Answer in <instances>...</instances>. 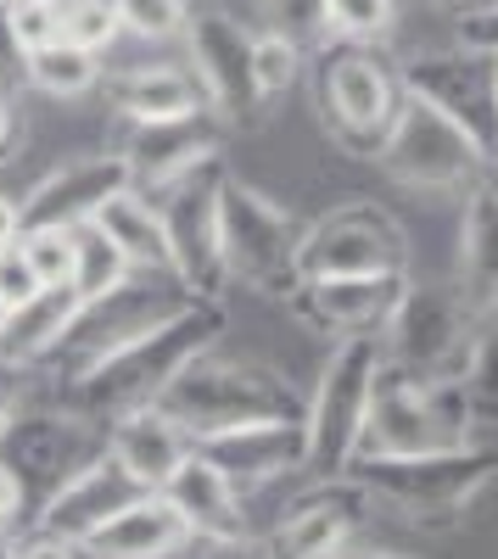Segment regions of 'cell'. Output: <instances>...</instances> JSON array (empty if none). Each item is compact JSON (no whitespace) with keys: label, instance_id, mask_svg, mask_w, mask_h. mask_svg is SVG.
<instances>
[{"label":"cell","instance_id":"1","mask_svg":"<svg viewBox=\"0 0 498 559\" xmlns=\"http://www.w3.org/2000/svg\"><path fill=\"white\" fill-rule=\"evenodd\" d=\"M218 336H224L218 297H197L174 319H163L157 331H146V336L123 342L118 353H107L96 369H84L79 381H62L57 403L84 414V419H96V426H112V419H123L134 408H152L179 369H186L191 358H202Z\"/></svg>","mask_w":498,"mask_h":559},{"label":"cell","instance_id":"2","mask_svg":"<svg viewBox=\"0 0 498 559\" xmlns=\"http://www.w3.org/2000/svg\"><path fill=\"white\" fill-rule=\"evenodd\" d=\"M163 414H174L186 437H213V431H236V426H258V419H308V397L275 376L269 364L252 358H191L179 376L168 381V392L157 397Z\"/></svg>","mask_w":498,"mask_h":559},{"label":"cell","instance_id":"3","mask_svg":"<svg viewBox=\"0 0 498 559\" xmlns=\"http://www.w3.org/2000/svg\"><path fill=\"white\" fill-rule=\"evenodd\" d=\"M186 302H197L186 292V280L179 274H152V269H134L129 280H118L112 292L102 297H84L79 313L68 319V331L57 336V347L45 353L34 369H45L57 386L62 381H79L84 369H96L107 353H118L123 342L157 331L163 319H174Z\"/></svg>","mask_w":498,"mask_h":559},{"label":"cell","instance_id":"4","mask_svg":"<svg viewBox=\"0 0 498 559\" xmlns=\"http://www.w3.org/2000/svg\"><path fill=\"white\" fill-rule=\"evenodd\" d=\"M376 342L381 364L415 386L465 381L476 347V302L460 286H410Z\"/></svg>","mask_w":498,"mask_h":559},{"label":"cell","instance_id":"5","mask_svg":"<svg viewBox=\"0 0 498 559\" xmlns=\"http://www.w3.org/2000/svg\"><path fill=\"white\" fill-rule=\"evenodd\" d=\"M102 453H107V426L62 403H45V408L23 403L7 419V431H0V464L17 476V492H23V526H34L39 509Z\"/></svg>","mask_w":498,"mask_h":559},{"label":"cell","instance_id":"6","mask_svg":"<svg viewBox=\"0 0 498 559\" xmlns=\"http://www.w3.org/2000/svg\"><path fill=\"white\" fill-rule=\"evenodd\" d=\"M498 453L460 442V448H426V453H392V459H353L347 481L365 487L370 503L403 509V515H460V509L493 481Z\"/></svg>","mask_w":498,"mask_h":559},{"label":"cell","instance_id":"7","mask_svg":"<svg viewBox=\"0 0 498 559\" xmlns=\"http://www.w3.org/2000/svg\"><path fill=\"white\" fill-rule=\"evenodd\" d=\"M471 419H476V403H471L465 381L415 386V381L392 376V369L381 364L376 392H370V414H365V437H358L353 459L460 448V442H471Z\"/></svg>","mask_w":498,"mask_h":559},{"label":"cell","instance_id":"8","mask_svg":"<svg viewBox=\"0 0 498 559\" xmlns=\"http://www.w3.org/2000/svg\"><path fill=\"white\" fill-rule=\"evenodd\" d=\"M376 168L392 185H410V191H471V185L487 179L493 163L448 112L403 90V102L376 146Z\"/></svg>","mask_w":498,"mask_h":559},{"label":"cell","instance_id":"9","mask_svg":"<svg viewBox=\"0 0 498 559\" xmlns=\"http://www.w3.org/2000/svg\"><path fill=\"white\" fill-rule=\"evenodd\" d=\"M381 376V342L376 336H342L325 358V376L308 397V464L313 481H342L365 437L370 392Z\"/></svg>","mask_w":498,"mask_h":559},{"label":"cell","instance_id":"10","mask_svg":"<svg viewBox=\"0 0 498 559\" xmlns=\"http://www.w3.org/2000/svg\"><path fill=\"white\" fill-rule=\"evenodd\" d=\"M297 241H303V224L281 202L258 197L241 179H224V191H218L224 280H241V286L286 297L297 286Z\"/></svg>","mask_w":498,"mask_h":559},{"label":"cell","instance_id":"11","mask_svg":"<svg viewBox=\"0 0 498 559\" xmlns=\"http://www.w3.org/2000/svg\"><path fill=\"white\" fill-rule=\"evenodd\" d=\"M224 163L218 152L179 168L157 185H146V197L163 218V236L174 252V274L186 280L191 297H218L224 292V258H218V191H224Z\"/></svg>","mask_w":498,"mask_h":559},{"label":"cell","instance_id":"12","mask_svg":"<svg viewBox=\"0 0 498 559\" xmlns=\"http://www.w3.org/2000/svg\"><path fill=\"white\" fill-rule=\"evenodd\" d=\"M403 102V79L376 57V45L336 39L320 57V112L325 134L353 157H376L381 134Z\"/></svg>","mask_w":498,"mask_h":559},{"label":"cell","instance_id":"13","mask_svg":"<svg viewBox=\"0 0 498 559\" xmlns=\"http://www.w3.org/2000/svg\"><path fill=\"white\" fill-rule=\"evenodd\" d=\"M403 90L420 102H431L437 112L454 118L476 146L487 152V163L498 168V57L476 51V45H448V51H426L398 68Z\"/></svg>","mask_w":498,"mask_h":559},{"label":"cell","instance_id":"14","mask_svg":"<svg viewBox=\"0 0 498 559\" xmlns=\"http://www.w3.org/2000/svg\"><path fill=\"white\" fill-rule=\"evenodd\" d=\"M410 263V241L392 213L353 202L325 218H313L297 241V280H325V274H392Z\"/></svg>","mask_w":498,"mask_h":559},{"label":"cell","instance_id":"15","mask_svg":"<svg viewBox=\"0 0 498 559\" xmlns=\"http://www.w3.org/2000/svg\"><path fill=\"white\" fill-rule=\"evenodd\" d=\"M403 292H410L403 269H392V274H325V280H297L286 292V302L303 324H313L325 336H381L392 308L403 302Z\"/></svg>","mask_w":498,"mask_h":559},{"label":"cell","instance_id":"16","mask_svg":"<svg viewBox=\"0 0 498 559\" xmlns=\"http://www.w3.org/2000/svg\"><path fill=\"white\" fill-rule=\"evenodd\" d=\"M186 45L208 107L224 118H258L263 102L252 90V28H241L224 7H191Z\"/></svg>","mask_w":498,"mask_h":559},{"label":"cell","instance_id":"17","mask_svg":"<svg viewBox=\"0 0 498 559\" xmlns=\"http://www.w3.org/2000/svg\"><path fill=\"white\" fill-rule=\"evenodd\" d=\"M202 459H213L224 476L236 481V492L281 481L308 464V419H258V426H236V431H213L191 442Z\"/></svg>","mask_w":498,"mask_h":559},{"label":"cell","instance_id":"18","mask_svg":"<svg viewBox=\"0 0 498 559\" xmlns=\"http://www.w3.org/2000/svg\"><path fill=\"white\" fill-rule=\"evenodd\" d=\"M123 185H134L123 157H90V163H68L57 174H45L34 191L17 202L23 229H73L84 218H96V207L107 197H118Z\"/></svg>","mask_w":498,"mask_h":559},{"label":"cell","instance_id":"19","mask_svg":"<svg viewBox=\"0 0 498 559\" xmlns=\"http://www.w3.org/2000/svg\"><path fill=\"white\" fill-rule=\"evenodd\" d=\"M146 492H152V487H141L112 453H102L96 464H90V471H79L51 503L39 509L34 532H51V537L84 543L90 532H102L112 515H123V509H129L134 498H146Z\"/></svg>","mask_w":498,"mask_h":559},{"label":"cell","instance_id":"20","mask_svg":"<svg viewBox=\"0 0 498 559\" xmlns=\"http://www.w3.org/2000/svg\"><path fill=\"white\" fill-rule=\"evenodd\" d=\"M370 515V498L365 487H353L347 476L342 481H325V492H313L308 503H297L286 526L269 543V559H331L336 548H347V537L358 532V521Z\"/></svg>","mask_w":498,"mask_h":559},{"label":"cell","instance_id":"21","mask_svg":"<svg viewBox=\"0 0 498 559\" xmlns=\"http://www.w3.org/2000/svg\"><path fill=\"white\" fill-rule=\"evenodd\" d=\"M218 152V112L197 107V112H179V118H152V123H129L123 134V163L134 174V185H157L179 168H191L202 157Z\"/></svg>","mask_w":498,"mask_h":559},{"label":"cell","instance_id":"22","mask_svg":"<svg viewBox=\"0 0 498 559\" xmlns=\"http://www.w3.org/2000/svg\"><path fill=\"white\" fill-rule=\"evenodd\" d=\"M102 96L123 123H152V118H179V112L208 107L197 73L174 62H134V68L102 73Z\"/></svg>","mask_w":498,"mask_h":559},{"label":"cell","instance_id":"23","mask_svg":"<svg viewBox=\"0 0 498 559\" xmlns=\"http://www.w3.org/2000/svg\"><path fill=\"white\" fill-rule=\"evenodd\" d=\"M163 498L186 515V526H191V537H236V532H247L241 526V492H236V481L218 471L213 459H202L197 448L174 464V476L163 481Z\"/></svg>","mask_w":498,"mask_h":559},{"label":"cell","instance_id":"24","mask_svg":"<svg viewBox=\"0 0 498 559\" xmlns=\"http://www.w3.org/2000/svg\"><path fill=\"white\" fill-rule=\"evenodd\" d=\"M107 453L141 487L163 492V481L174 476V464L191 453V437H186V426H179L174 414H163L152 403V408H134V414L112 419V426H107Z\"/></svg>","mask_w":498,"mask_h":559},{"label":"cell","instance_id":"25","mask_svg":"<svg viewBox=\"0 0 498 559\" xmlns=\"http://www.w3.org/2000/svg\"><path fill=\"white\" fill-rule=\"evenodd\" d=\"M186 543H191V526H186V515H179L163 492L134 498L123 515H112L102 532L84 537V548L96 559H168Z\"/></svg>","mask_w":498,"mask_h":559},{"label":"cell","instance_id":"26","mask_svg":"<svg viewBox=\"0 0 498 559\" xmlns=\"http://www.w3.org/2000/svg\"><path fill=\"white\" fill-rule=\"evenodd\" d=\"M460 292L476 313L498 308V179L471 185L460 218Z\"/></svg>","mask_w":498,"mask_h":559},{"label":"cell","instance_id":"27","mask_svg":"<svg viewBox=\"0 0 498 559\" xmlns=\"http://www.w3.org/2000/svg\"><path fill=\"white\" fill-rule=\"evenodd\" d=\"M79 292L73 286H39L34 297L12 302L7 319H0V358H12L23 369H34L45 353L57 347V336L68 331V319L79 313Z\"/></svg>","mask_w":498,"mask_h":559},{"label":"cell","instance_id":"28","mask_svg":"<svg viewBox=\"0 0 498 559\" xmlns=\"http://www.w3.org/2000/svg\"><path fill=\"white\" fill-rule=\"evenodd\" d=\"M96 224L118 241V252L129 258V269H152V274H174V252L163 236V218L152 207V197L141 185H123L118 197H107L96 207Z\"/></svg>","mask_w":498,"mask_h":559},{"label":"cell","instance_id":"29","mask_svg":"<svg viewBox=\"0 0 498 559\" xmlns=\"http://www.w3.org/2000/svg\"><path fill=\"white\" fill-rule=\"evenodd\" d=\"M28 84L45 90V96H57V102H73V96L102 84V57L73 45V39H57V45H45V51L28 57Z\"/></svg>","mask_w":498,"mask_h":559},{"label":"cell","instance_id":"30","mask_svg":"<svg viewBox=\"0 0 498 559\" xmlns=\"http://www.w3.org/2000/svg\"><path fill=\"white\" fill-rule=\"evenodd\" d=\"M129 274H134L129 258L118 252V241L107 236L96 218L73 224V292L79 297H102V292H112L118 280H129Z\"/></svg>","mask_w":498,"mask_h":559},{"label":"cell","instance_id":"31","mask_svg":"<svg viewBox=\"0 0 498 559\" xmlns=\"http://www.w3.org/2000/svg\"><path fill=\"white\" fill-rule=\"evenodd\" d=\"M303 79V39L281 28H258L252 34V90L258 102H275Z\"/></svg>","mask_w":498,"mask_h":559},{"label":"cell","instance_id":"32","mask_svg":"<svg viewBox=\"0 0 498 559\" xmlns=\"http://www.w3.org/2000/svg\"><path fill=\"white\" fill-rule=\"evenodd\" d=\"M398 7L392 0H325V34L353 45H381L392 34Z\"/></svg>","mask_w":498,"mask_h":559},{"label":"cell","instance_id":"33","mask_svg":"<svg viewBox=\"0 0 498 559\" xmlns=\"http://www.w3.org/2000/svg\"><path fill=\"white\" fill-rule=\"evenodd\" d=\"M118 34H123V23H118L112 0H62V39H73V45L102 57V51L118 45Z\"/></svg>","mask_w":498,"mask_h":559},{"label":"cell","instance_id":"34","mask_svg":"<svg viewBox=\"0 0 498 559\" xmlns=\"http://www.w3.org/2000/svg\"><path fill=\"white\" fill-rule=\"evenodd\" d=\"M17 247L39 286H73V229H23Z\"/></svg>","mask_w":498,"mask_h":559},{"label":"cell","instance_id":"35","mask_svg":"<svg viewBox=\"0 0 498 559\" xmlns=\"http://www.w3.org/2000/svg\"><path fill=\"white\" fill-rule=\"evenodd\" d=\"M112 7H118L123 34L134 39H174L186 34V17H191V0H112Z\"/></svg>","mask_w":498,"mask_h":559},{"label":"cell","instance_id":"36","mask_svg":"<svg viewBox=\"0 0 498 559\" xmlns=\"http://www.w3.org/2000/svg\"><path fill=\"white\" fill-rule=\"evenodd\" d=\"M465 392L476 414H498V308H487V324L476 331L471 369H465Z\"/></svg>","mask_w":498,"mask_h":559},{"label":"cell","instance_id":"37","mask_svg":"<svg viewBox=\"0 0 498 559\" xmlns=\"http://www.w3.org/2000/svg\"><path fill=\"white\" fill-rule=\"evenodd\" d=\"M7 17H12L28 57L62 39V0H7Z\"/></svg>","mask_w":498,"mask_h":559},{"label":"cell","instance_id":"38","mask_svg":"<svg viewBox=\"0 0 498 559\" xmlns=\"http://www.w3.org/2000/svg\"><path fill=\"white\" fill-rule=\"evenodd\" d=\"M258 7H263L269 28H281V34H292V39H303V34H313V28L325 34V0H258Z\"/></svg>","mask_w":498,"mask_h":559},{"label":"cell","instance_id":"39","mask_svg":"<svg viewBox=\"0 0 498 559\" xmlns=\"http://www.w3.org/2000/svg\"><path fill=\"white\" fill-rule=\"evenodd\" d=\"M23 84H28V51L7 17V0H0V96H17Z\"/></svg>","mask_w":498,"mask_h":559},{"label":"cell","instance_id":"40","mask_svg":"<svg viewBox=\"0 0 498 559\" xmlns=\"http://www.w3.org/2000/svg\"><path fill=\"white\" fill-rule=\"evenodd\" d=\"M34 292H39V280H34L23 247H7V252H0V297H7V308L23 302V297H34Z\"/></svg>","mask_w":498,"mask_h":559},{"label":"cell","instance_id":"41","mask_svg":"<svg viewBox=\"0 0 498 559\" xmlns=\"http://www.w3.org/2000/svg\"><path fill=\"white\" fill-rule=\"evenodd\" d=\"M460 39H465V45H476V51H493V57H498V0H482V7H471V12H465Z\"/></svg>","mask_w":498,"mask_h":559},{"label":"cell","instance_id":"42","mask_svg":"<svg viewBox=\"0 0 498 559\" xmlns=\"http://www.w3.org/2000/svg\"><path fill=\"white\" fill-rule=\"evenodd\" d=\"M197 559H269V543H263V537H247V532H236V537H208V548H202Z\"/></svg>","mask_w":498,"mask_h":559},{"label":"cell","instance_id":"43","mask_svg":"<svg viewBox=\"0 0 498 559\" xmlns=\"http://www.w3.org/2000/svg\"><path fill=\"white\" fill-rule=\"evenodd\" d=\"M17 559H96L84 543H73V537H51V532H39L34 543H23L17 548Z\"/></svg>","mask_w":498,"mask_h":559},{"label":"cell","instance_id":"44","mask_svg":"<svg viewBox=\"0 0 498 559\" xmlns=\"http://www.w3.org/2000/svg\"><path fill=\"white\" fill-rule=\"evenodd\" d=\"M23 381H28V369L12 364V358H0V431H7V419L23 408Z\"/></svg>","mask_w":498,"mask_h":559},{"label":"cell","instance_id":"45","mask_svg":"<svg viewBox=\"0 0 498 559\" xmlns=\"http://www.w3.org/2000/svg\"><path fill=\"white\" fill-rule=\"evenodd\" d=\"M0 526H23V492H17V476L0 464Z\"/></svg>","mask_w":498,"mask_h":559},{"label":"cell","instance_id":"46","mask_svg":"<svg viewBox=\"0 0 498 559\" xmlns=\"http://www.w3.org/2000/svg\"><path fill=\"white\" fill-rule=\"evenodd\" d=\"M17 236H23L17 202H12V197H0V252H7V247H17Z\"/></svg>","mask_w":498,"mask_h":559},{"label":"cell","instance_id":"47","mask_svg":"<svg viewBox=\"0 0 498 559\" xmlns=\"http://www.w3.org/2000/svg\"><path fill=\"white\" fill-rule=\"evenodd\" d=\"M12 129H17V118H12V96H0V152L12 146Z\"/></svg>","mask_w":498,"mask_h":559},{"label":"cell","instance_id":"48","mask_svg":"<svg viewBox=\"0 0 498 559\" xmlns=\"http://www.w3.org/2000/svg\"><path fill=\"white\" fill-rule=\"evenodd\" d=\"M331 559H392V554H358V548H336Z\"/></svg>","mask_w":498,"mask_h":559},{"label":"cell","instance_id":"49","mask_svg":"<svg viewBox=\"0 0 498 559\" xmlns=\"http://www.w3.org/2000/svg\"><path fill=\"white\" fill-rule=\"evenodd\" d=\"M0 559H17V548H12V532L0 526Z\"/></svg>","mask_w":498,"mask_h":559},{"label":"cell","instance_id":"50","mask_svg":"<svg viewBox=\"0 0 498 559\" xmlns=\"http://www.w3.org/2000/svg\"><path fill=\"white\" fill-rule=\"evenodd\" d=\"M442 7H465L471 12V7H482V0H442Z\"/></svg>","mask_w":498,"mask_h":559},{"label":"cell","instance_id":"51","mask_svg":"<svg viewBox=\"0 0 498 559\" xmlns=\"http://www.w3.org/2000/svg\"><path fill=\"white\" fill-rule=\"evenodd\" d=\"M0 319H7V297H0Z\"/></svg>","mask_w":498,"mask_h":559},{"label":"cell","instance_id":"52","mask_svg":"<svg viewBox=\"0 0 498 559\" xmlns=\"http://www.w3.org/2000/svg\"><path fill=\"white\" fill-rule=\"evenodd\" d=\"M191 7H197V0H191Z\"/></svg>","mask_w":498,"mask_h":559}]
</instances>
